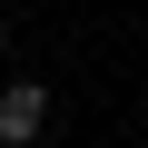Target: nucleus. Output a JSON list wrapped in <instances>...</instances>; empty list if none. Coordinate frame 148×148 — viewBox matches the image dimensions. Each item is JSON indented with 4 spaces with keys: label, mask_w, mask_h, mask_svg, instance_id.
Returning a JSON list of instances; mask_svg holds the SVG:
<instances>
[{
    "label": "nucleus",
    "mask_w": 148,
    "mask_h": 148,
    "mask_svg": "<svg viewBox=\"0 0 148 148\" xmlns=\"http://www.w3.org/2000/svg\"><path fill=\"white\" fill-rule=\"evenodd\" d=\"M49 128V89L40 79H10V89H0V148H30Z\"/></svg>",
    "instance_id": "obj_1"
},
{
    "label": "nucleus",
    "mask_w": 148,
    "mask_h": 148,
    "mask_svg": "<svg viewBox=\"0 0 148 148\" xmlns=\"http://www.w3.org/2000/svg\"><path fill=\"white\" fill-rule=\"evenodd\" d=\"M0 49H10V20H0Z\"/></svg>",
    "instance_id": "obj_2"
}]
</instances>
